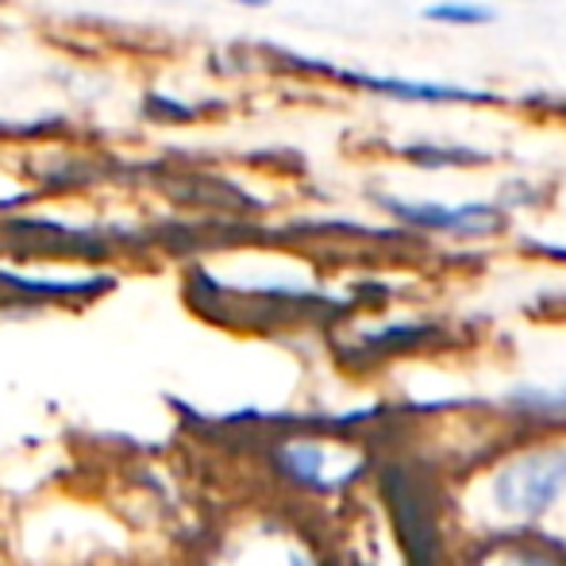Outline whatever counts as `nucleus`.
I'll return each instance as SVG.
<instances>
[{"instance_id": "obj_1", "label": "nucleus", "mask_w": 566, "mask_h": 566, "mask_svg": "<svg viewBox=\"0 0 566 566\" xmlns=\"http://www.w3.org/2000/svg\"><path fill=\"white\" fill-rule=\"evenodd\" d=\"M566 493V443L528 448L493 474V505L509 521H539Z\"/></svg>"}, {"instance_id": "obj_2", "label": "nucleus", "mask_w": 566, "mask_h": 566, "mask_svg": "<svg viewBox=\"0 0 566 566\" xmlns=\"http://www.w3.org/2000/svg\"><path fill=\"white\" fill-rule=\"evenodd\" d=\"M394 220L409 228H424V231H440V235H459V239H478V235H493L505 217H501L493 205H436V201H381Z\"/></svg>"}, {"instance_id": "obj_6", "label": "nucleus", "mask_w": 566, "mask_h": 566, "mask_svg": "<svg viewBox=\"0 0 566 566\" xmlns=\"http://www.w3.org/2000/svg\"><path fill=\"white\" fill-rule=\"evenodd\" d=\"M405 158L417 166H467V163H478L474 150H436V147H409Z\"/></svg>"}, {"instance_id": "obj_5", "label": "nucleus", "mask_w": 566, "mask_h": 566, "mask_svg": "<svg viewBox=\"0 0 566 566\" xmlns=\"http://www.w3.org/2000/svg\"><path fill=\"white\" fill-rule=\"evenodd\" d=\"M478 566H559L547 552H539V547H497V552H490Z\"/></svg>"}, {"instance_id": "obj_7", "label": "nucleus", "mask_w": 566, "mask_h": 566, "mask_svg": "<svg viewBox=\"0 0 566 566\" xmlns=\"http://www.w3.org/2000/svg\"><path fill=\"white\" fill-rule=\"evenodd\" d=\"M231 4H251V8H259V4H270V0H231Z\"/></svg>"}, {"instance_id": "obj_4", "label": "nucleus", "mask_w": 566, "mask_h": 566, "mask_svg": "<svg viewBox=\"0 0 566 566\" xmlns=\"http://www.w3.org/2000/svg\"><path fill=\"white\" fill-rule=\"evenodd\" d=\"M428 23H443V28H485V23L497 20L490 4H478V0H440V4L424 8Z\"/></svg>"}, {"instance_id": "obj_3", "label": "nucleus", "mask_w": 566, "mask_h": 566, "mask_svg": "<svg viewBox=\"0 0 566 566\" xmlns=\"http://www.w3.org/2000/svg\"><path fill=\"white\" fill-rule=\"evenodd\" d=\"M347 85L374 93V97L409 101V105H497V97L485 90H467V85L448 82H409V77H374V74H343Z\"/></svg>"}]
</instances>
